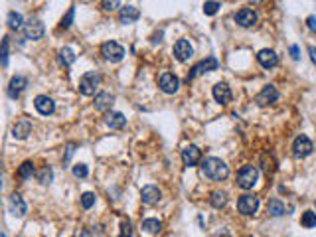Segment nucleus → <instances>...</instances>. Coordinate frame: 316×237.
<instances>
[{
	"mask_svg": "<svg viewBox=\"0 0 316 237\" xmlns=\"http://www.w3.org/2000/svg\"><path fill=\"white\" fill-rule=\"evenodd\" d=\"M202 174L206 178H210V180L214 182H221V180H227V176H229V166L221 160V158H206L202 160Z\"/></svg>",
	"mask_w": 316,
	"mask_h": 237,
	"instance_id": "nucleus-1",
	"label": "nucleus"
},
{
	"mask_svg": "<svg viewBox=\"0 0 316 237\" xmlns=\"http://www.w3.org/2000/svg\"><path fill=\"white\" fill-rule=\"evenodd\" d=\"M257 180H259V170H257V166L247 164L237 172V186L241 190H251L257 184Z\"/></svg>",
	"mask_w": 316,
	"mask_h": 237,
	"instance_id": "nucleus-2",
	"label": "nucleus"
},
{
	"mask_svg": "<svg viewBox=\"0 0 316 237\" xmlns=\"http://www.w3.org/2000/svg\"><path fill=\"white\" fill-rule=\"evenodd\" d=\"M101 83V75L95 73V71H87V73H83L81 79H79V93L85 95V97H91L95 95L97 91V87Z\"/></svg>",
	"mask_w": 316,
	"mask_h": 237,
	"instance_id": "nucleus-3",
	"label": "nucleus"
},
{
	"mask_svg": "<svg viewBox=\"0 0 316 237\" xmlns=\"http://www.w3.org/2000/svg\"><path fill=\"white\" fill-rule=\"evenodd\" d=\"M101 55L107 59V62H113V64H117L121 62V59L125 57V48L119 44V42H115V40H109L101 46Z\"/></svg>",
	"mask_w": 316,
	"mask_h": 237,
	"instance_id": "nucleus-4",
	"label": "nucleus"
},
{
	"mask_svg": "<svg viewBox=\"0 0 316 237\" xmlns=\"http://www.w3.org/2000/svg\"><path fill=\"white\" fill-rule=\"evenodd\" d=\"M44 34H46V28H44L42 20L30 18L28 22H24V36H26V40H34L36 42V40H42Z\"/></svg>",
	"mask_w": 316,
	"mask_h": 237,
	"instance_id": "nucleus-5",
	"label": "nucleus"
},
{
	"mask_svg": "<svg viewBox=\"0 0 316 237\" xmlns=\"http://www.w3.org/2000/svg\"><path fill=\"white\" fill-rule=\"evenodd\" d=\"M257 210H259V198L255 194H243L237 200V212L243 216H253Z\"/></svg>",
	"mask_w": 316,
	"mask_h": 237,
	"instance_id": "nucleus-6",
	"label": "nucleus"
},
{
	"mask_svg": "<svg viewBox=\"0 0 316 237\" xmlns=\"http://www.w3.org/2000/svg\"><path fill=\"white\" fill-rule=\"evenodd\" d=\"M219 68V62L216 57H206V59H202L200 64H196L192 69H190V73H188V77H186V81L190 83L192 79H196L198 75H202V73H206V71H214V69H217Z\"/></svg>",
	"mask_w": 316,
	"mask_h": 237,
	"instance_id": "nucleus-7",
	"label": "nucleus"
},
{
	"mask_svg": "<svg viewBox=\"0 0 316 237\" xmlns=\"http://www.w3.org/2000/svg\"><path fill=\"white\" fill-rule=\"evenodd\" d=\"M312 151H314L312 140L306 135H300V136L295 138V142H293V154L297 158H306V156L312 154Z\"/></svg>",
	"mask_w": 316,
	"mask_h": 237,
	"instance_id": "nucleus-8",
	"label": "nucleus"
},
{
	"mask_svg": "<svg viewBox=\"0 0 316 237\" xmlns=\"http://www.w3.org/2000/svg\"><path fill=\"white\" fill-rule=\"evenodd\" d=\"M158 87L162 89L166 95H174V93L178 91V87H180V79H178L174 73L164 71V73L158 77Z\"/></svg>",
	"mask_w": 316,
	"mask_h": 237,
	"instance_id": "nucleus-9",
	"label": "nucleus"
},
{
	"mask_svg": "<svg viewBox=\"0 0 316 237\" xmlns=\"http://www.w3.org/2000/svg\"><path fill=\"white\" fill-rule=\"evenodd\" d=\"M182 162H184V166H188V168L198 166L200 162H202V151H200L196 144H188L184 151H182Z\"/></svg>",
	"mask_w": 316,
	"mask_h": 237,
	"instance_id": "nucleus-10",
	"label": "nucleus"
},
{
	"mask_svg": "<svg viewBox=\"0 0 316 237\" xmlns=\"http://www.w3.org/2000/svg\"><path fill=\"white\" fill-rule=\"evenodd\" d=\"M8 210H10V214L16 216V218H24V216H26L28 205H26L24 198H22L18 192H12V194H10V198H8Z\"/></svg>",
	"mask_w": 316,
	"mask_h": 237,
	"instance_id": "nucleus-11",
	"label": "nucleus"
},
{
	"mask_svg": "<svg viewBox=\"0 0 316 237\" xmlns=\"http://www.w3.org/2000/svg\"><path fill=\"white\" fill-rule=\"evenodd\" d=\"M103 121H105V125H107L109 129H113V131H121V129H125V125H127L125 115L119 113V111H107V113L103 115Z\"/></svg>",
	"mask_w": 316,
	"mask_h": 237,
	"instance_id": "nucleus-12",
	"label": "nucleus"
},
{
	"mask_svg": "<svg viewBox=\"0 0 316 237\" xmlns=\"http://www.w3.org/2000/svg\"><path fill=\"white\" fill-rule=\"evenodd\" d=\"M255 101H257V105H261V107L271 105V103H277V101H279V91H277V87H275V85H265L261 91H259V95L255 97Z\"/></svg>",
	"mask_w": 316,
	"mask_h": 237,
	"instance_id": "nucleus-13",
	"label": "nucleus"
},
{
	"mask_svg": "<svg viewBox=\"0 0 316 237\" xmlns=\"http://www.w3.org/2000/svg\"><path fill=\"white\" fill-rule=\"evenodd\" d=\"M235 24L237 26H241V28H253L255 24H257V12L255 10H251V8H241L239 12H235Z\"/></svg>",
	"mask_w": 316,
	"mask_h": 237,
	"instance_id": "nucleus-14",
	"label": "nucleus"
},
{
	"mask_svg": "<svg viewBox=\"0 0 316 237\" xmlns=\"http://www.w3.org/2000/svg\"><path fill=\"white\" fill-rule=\"evenodd\" d=\"M212 95L214 99L219 103V105H227V103H232V89H229L227 83H216L214 89H212Z\"/></svg>",
	"mask_w": 316,
	"mask_h": 237,
	"instance_id": "nucleus-15",
	"label": "nucleus"
},
{
	"mask_svg": "<svg viewBox=\"0 0 316 237\" xmlns=\"http://www.w3.org/2000/svg\"><path fill=\"white\" fill-rule=\"evenodd\" d=\"M160 198H162V192H160V188L158 186H145L140 190V200H142V203H147V205H156L158 202H160Z\"/></svg>",
	"mask_w": 316,
	"mask_h": 237,
	"instance_id": "nucleus-16",
	"label": "nucleus"
},
{
	"mask_svg": "<svg viewBox=\"0 0 316 237\" xmlns=\"http://www.w3.org/2000/svg\"><path fill=\"white\" fill-rule=\"evenodd\" d=\"M32 135V121L30 118H20L16 121V125L12 127V136L18 138V140H24Z\"/></svg>",
	"mask_w": 316,
	"mask_h": 237,
	"instance_id": "nucleus-17",
	"label": "nucleus"
},
{
	"mask_svg": "<svg viewBox=\"0 0 316 237\" xmlns=\"http://www.w3.org/2000/svg\"><path fill=\"white\" fill-rule=\"evenodd\" d=\"M172 51H174V57L178 59V62H186V59H190L194 55V48H192V44L188 40H178L174 44V50Z\"/></svg>",
	"mask_w": 316,
	"mask_h": 237,
	"instance_id": "nucleus-18",
	"label": "nucleus"
},
{
	"mask_svg": "<svg viewBox=\"0 0 316 237\" xmlns=\"http://www.w3.org/2000/svg\"><path fill=\"white\" fill-rule=\"evenodd\" d=\"M28 87V79L24 75H14L8 83V97L10 99H18L20 93L24 91V89Z\"/></svg>",
	"mask_w": 316,
	"mask_h": 237,
	"instance_id": "nucleus-19",
	"label": "nucleus"
},
{
	"mask_svg": "<svg viewBox=\"0 0 316 237\" xmlns=\"http://www.w3.org/2000/svg\"><path fill=\"white\" fill-rule=\"evenodd\" d=\"M34 107H36V111H38L40 115H44V117L53 115V111H55V103H53V99L48 97V95H38V97L34 99Z\"/></svg>",
	"mask_w": 316,
	"mask_h": 237,
	"instance_id": "nucleus-20",
	"label": "nucleus"
},
{
	"mask_svg": "<svg viewBox=\"0 0 316 237\" xmlns=\"http://www.w3.org/2000/svg\"><path fill=\"white\" fill-rule=\"evenodd\" d=\"M257 62H259V66L265 68V69H273L279 64V55L273 50H261L259 53H257Z\"/></svg>",
	"mask_w": 316,
	"mask_h": 237,
	"instance_id": "nucleus-21",
	"label": "nucleus"
},
{
	"mask_svg": "<svg viewBox=\"0 0 316 237\" xmlns=\"http://www.w3.org/2000/svg\"><path fill=\"white\" fill-rule=\"evenodd\" d=\"M140 18V10L136 8V6H123L121 10H119V22L121 24H133V22H136Z\"/></svg>",
	"mask_w": 316,
	"mask_h": 237,
	"instance_id": "nucleus-22",
	"label": "nucleus"
},
{
	"mask_svg": "<svg viewBox=\"0 0 316 237\" xmlns=\"http://www.w3.org/2000/svg\"><path fill=\"white\" fill-rule=\"evenodd\" d=\"M113 101H115V95H113V93H109V91H101V93L95 95V103H93V107H95V111H105V113H107V109H111Z\"/></svg>",
	"mask_w": 316,
	"mask_h": 237,
	"instance_id": "nucleus-23",
	"label": "nucleus"
},
{
	"mask_svg": "<svg viewBox=\"0 0 316 237\" xmlns=\"http://www.w3.org/2000/svg\"><path fill=\"white\" fill-rule=\"evenodd\" d=\"M267 214L273 216V218H281V216L286 214V205H284L281 200L273 198V200H269V203H267Z\"/></svg>",
	"mask_w": 316,
	"mask_h": 237,
	"instance_id": "nucleus-24",
	"label": "nucleus"
},
{
	"mask_svg": "<svg viewBox=\"0 0 316 237\" xmlns=\"http://www.w3.org/2000/svg\"><path fill=\"white\" fill-rule=\"evenodd\" d=\"M57 62H60V66H64V68H69L73 62H75V51L71 50V48H62L60 51H57Z\"/></svg>",
	"mask_w": 316,
	"mask_h": 237,
	"instance_id": "nucleus-25",
	"label": "nucleus"
},
{
	"mask_svg": "<svg viewBox=\"0 0 316 237\" xmlns=\"http://www.w3.org/2000/svg\"><path fill=\"white\" fill-rule=\"evenodd\" d=\"M8 55H10V38L4 36L0 40V66L2 68L8 66Z\"/></svg>",
	"mask_w": 316,
	"mask_h": 237,
	"instance_id": "nucleus-26",
	"label": "nucleus"
},
{
	"mask_svg": "<svg viewBox=\"0 0 316 237\" xmlns=\"http://www.w3.org/2000/svg\"><path fill=\"white\" fill-rule=\"evenodd\" d=\"M210 203L216 207V210H221V207L227 203V194H225V192H221V190L212 192V196H210Z\"/></svg>",
	"mask_w": 316,
	"mask_h": 237,
	"instance_id": "nucleus-27",
	"label": "nucleus"
},
{
	"mask_svg": "<svg viewBox=\"0 0 316 237\" xmlns=\"http://www.w3.org/2000/svg\"><path fill=\"white\" fill-rule=\"evenodd\" d=\"M140 227L145 229L147 233H158L162 229V221L156 220V218H149V220H145V221L140 223Z\"/></svg>",
	"mask_w": 316,
	"mask_h": 237,
	"instance_id": "nucleus-28",
	"label": "nucleus"
},
{
	"mask_svg": "<svg viewBox=\"0 0 316 237\" xmlns=\"http://www.w3.org/2000/svg\"><path fill=\"white\" fill-rule=\"evenodd\" d=\"M6 24H8L10 30H20V28H24V18H22L20 12H14V10H12V12H8Z\"/></svg>",
	"mask_w": 316,
	"mask_h": 237,
	"instance_id": "nucleus-29",
	"label": "nucleus"
},
{
	"mask_svg": "<svg viewBox=\"0 0 316 237\" xmlns=\"http://www.w3.org/2000/svg\"><path fill=\"white\" fill-rule=\"evenodd\" d=\"M34 174V164L30 162V160H26V162H22L20 166H18V172H16V176L20 178V180H28Z\"/></svg>",
	"mask_w": 316,
	"mask_h": 237,
	"instance_id": "nucleus-30",
	"label": "nucleus"
},
{
	"mask_svg": "<svg viewBox=\"0 0 316 237\" xmlns=\"http://www.w3.org/2000/svg\"><path fill=\"white\" fill-rule=\"evenodd\" d=\"M36 178H38V182H40L42 186H48V184L53 180V172H51L50 166H44L42 170L36 172Z\"/></svg>",
	"mask_w": 316,
	"mask_h": 237,
	"instance_id": "nucleus-31",
	"label": "nucleus"
},
{
	"mask_svg": "<svg viewBox=\"0 0 316 237\" xmlns=\"http://www.w3.org/2000/svg\"><path fill=\"white\" fill-rule=\"evenodd\" d=\"M95 200H97V196H95L93 192H85V194H81V198H79L83 210H91V207L95 205Z\"/></svg>",
	"mask_w": 316,
	"mask_h": 237,
	"instance_id": "nucleus-32",
	"label": "nucleus"
},
{
	"mask_svg": "<svg viewBox=\"0 0 316 237\" xmlns=\"http://www.w3.org/2000/svg\"><path fill=\"white\" fill-rule=\"evenodd\" d=\"M300 225L302 227H306V229H310V227H316V214L314 212H304L302 216H300Z\"/></svg>",
	"mask_w": 316,
	"mask_h": 237,
	"instance_id": "nucleus-33",
	"label": "nucleus"
},
{
	"mask_svg": "<svg viewBox=\"0 0 316 237\" xmlns=\"http://www.w3.org/2000/svg\"><path fill=\"white\" fill-rule=\"evenodd\" d=\"M73 16H75V6H69V10H67V14L62 18V22H60V28H64V30H67L69 26H71V22H73Z\"/></svg>",
	"mask_w": 316,
	"mask_h": 237,
	"instance_id": "nucleus-34",
	"label": "nucleus"
},
{
	"mask_svg": "<svg viewBox=\"0 0 316 237\" xmlns=\"http://www.w3.org/2000/svg\"><path fill=\"white\" fill-rule=\"evenodd\" d=\"M71 172H73L75 178H87V176H89V168H87V164H75Z\"/></svg>",
	"mask_w": 316,
	"mask_h": 237,
	"instance_id": "nucleus-35",
	"label": "nucleus"
},
{
	"mask_svg": "<svg viewBox=\"0 0 316 237\" xmlns=\"http://www.w3.org/2000/svg\"><path fill=\"white\" fill-rule=\"evenodd\" d=\"M119 237H133V223L129 220L121 221V235Z\"/></svg>",
	"mask_w": 316,
	"mask_h": 237,
	"instance_id": "nucleus-36",
	"label": "nucleus"
},
{
	"mask_svg": "<svg viewBox=\"0 0 316 237\" xmlns=\"http://www.w3.org/2000/svg\"><path fill=\"white\" fill-rule=\"evenodd\" d=\"M219 8H221L219 2H204V14H208V16H214Z\"/></svg>",
	"mask_w": 316,
	"mask_h": 237,
	"instance_id": "nucleus-37",
	"label": "nucleus"
},
{
	"mask_svg": "<svg viewBox=\"0 0 316 237\" xmlns=\"http://www.w3.org/2000/svg\"><path fill=\"white\" fill-rule=\"evenodd\" d=\"M73 152H75V142H69V144L66 146V156H64V160L67 162V160L73 156Z\"/></svg>",
	"mask_w": 316,
	"mask_h": 237,
	"instance_id": "nucleus-38",
	"label": "nucleus"
},
{
	"mask_svg": "<svg viewBox=\"0 0 316 237\" xmlns=\"http://www.w3.org/2000/svg\"><path fill=\"white\" fill-rule=\"evenodd\" d=\"M101 6H103L105 10H115V8L121 6V2H117V0H111V2H101Z\"/></svg>",
	"mask_w": 316,
	"mask_h": 237,
	"instance_id": "nucleus-39",
	"label": "nucleus"
},
{
	"mask_svg": "<svg viewBox=\"0 0 316 237\" xmlns=\"http://www.w3.org/2000/svg\"><path fill=\"white\" fill-rule=\"evenodd\" d=\"M306 26H308L310 32L316 34V16H308V18H306Z\"/></svg>",
	"mask_w": 316,
	"mask_h": 237,
	"instance_id": "nucleus-40",
	"label": "nucleus"
},
{
	"mask_svg": "<svg viewBox=\"0 0 316 237\" xmlns=\"http://www.w3.org/2000/svg\"><path fill=\"white\" fill-rule=\"evenodd\" d=\"M291 57L295 59V62L300 57V50H299V46H291Z\"/></svg>",
	"mask_w": 316,
	"mask_h": 237,
	"instance_id": "nucleus-41",
	"label": "nucleus"
},
{
	"mask_svg": "<svg viewBox=\"0 0 316 237\" xmlns=\"http://www.w3.org/2000/svg\"><path fill=\"white\" fill-rule=\"evenodd\" d=\"M308 53H310L312 64H316V48H314V46H310V48H308Z\"/></svg>",
	"mask_w": 316,
	"mask_h": 237,
	"instance_id": "nucleus-42",
	"label": "nucleus"
},
{
	"mask_svg": "<svg viewBox=\"0 0 316 237\" xmlns=\"http://www.w3.org/2000/svg\"><path fill=\"white\" fill-rule=\"evenodd\" d=\"M75 237H91V233H89L87 229H79V231L75 233Z\"/></svg>",
	"mask_w": 316,
	"mask_h": 237,
	"instance_id": "nucleus-43",
	"label": "nucleus"
},
{
	"mask_svg": "<svg viewBox=\"0 0 316 237\" xmlns=\"http://www.w3.org/2000/svg\"><path fill=\"white\" fill-rule=\"evenodd\" d=\"M160 38H162V32H158V34H154V36H152V40H150V42H152V44H160V42H162V40H160Z\"/></svg>",
	"mask_w": 316,
	"mask_h": 237,
	"instance_id": "nucleus-44",
	"label": "nucleus"
},
{
	"mask_svg": "<svg viewBox=\"0 0 316 237\" xmlns=\"http://www.w3.org/2000/svg\"><path fill=\"white\" fill-rule=\"evenodd\" d=\"M0 188H2V178H0Z\"/></svg>",
	"mask_w": 316,
	"mask_h": 237,
	"instance_id": "nucleus-45",
	"label": "nucleus"
},
{
	"mask_svg": "<svg viewBox=\"0 0 316 237\" xmlns=\"http://www.w3.org/2000/svg\"><path fill=\"white\" fill-rule=\"evenodd\" d=\"M0 237H6V235H4V233H0Z\"/></svg>",
	"mask_w": 316,
	"mask_h": 237,
	"instance_id": "nucleus-46",
	"label": "nucleus"
}]
</instances>
